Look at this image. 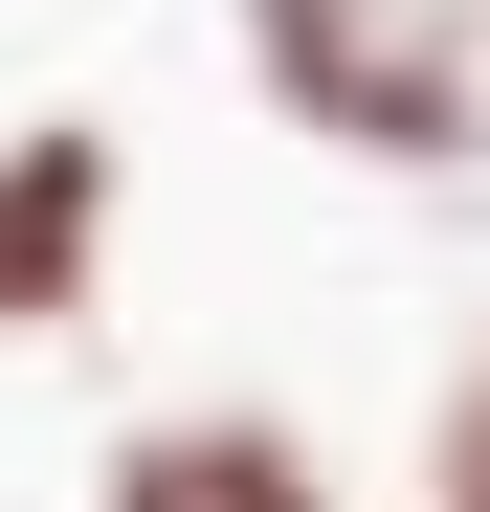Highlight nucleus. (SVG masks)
<instances>
[{"label":"nucleus","mask_w":490,"mask_h":512,"mask_svg":"<svg viewBox=\"0 0 490 512\" xmlns=\"http://www.w3.org/2000/svg\"><path fill=\"white\" fill-rule=\"evenodd\" d=\"M245 90L357 179H490V0H223Z\"/></svg>","instance_id":"f257e3e1"},{"label":"nucleus","mask_w":490,"mask_h":512,"mask_svg":"<svg viewBox=\"0 0 490 512\" xmlns=\"http://www.w3.org/2000/svg\"><path fill=\"white\" fill-rule=\"evenodd\" d=\"M112 201H134V156H112L90 112H23V134H0V334H90Z\"/></svg>","instance_id":"f03ea898"},{"label":"nucleus","mask_w":490,"mask_h":512,"mask_svg":"<svg viewBox=\"0 0 490 512\" xmlns=\"http://www.w3.org/2000/svg\"><path fill=\"white\" fill-rule=\"evenodd\" d=\"M90 512H335V446L290 401H156L90 446Z\"/></svg>","instance_id":"7ed1b4c3"},{"label":"nucleus","mask_w":490,"mask_h":512,"mask_svg":"<svg viewBox=\"0 0 490 512\" xmlns=\"http://www.w3.org/2000/svg\"><path fill=\"white\" fill-rule=\"evenodd\" d=\"M424 512H490V334H468L446 401H424Z\"/></svg>","instance_id":"20e7f679"}]
</instances>
